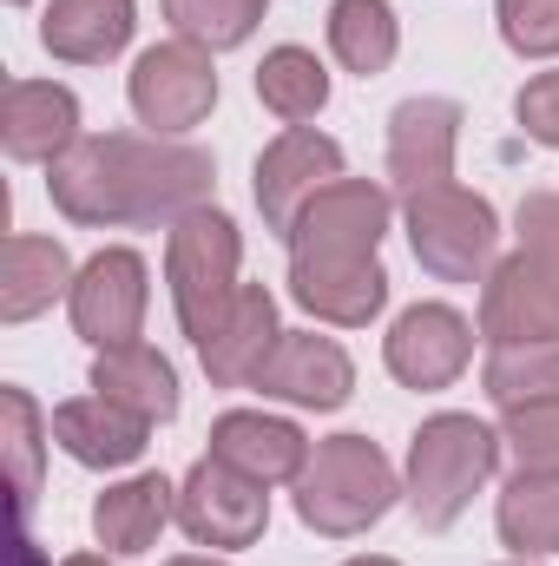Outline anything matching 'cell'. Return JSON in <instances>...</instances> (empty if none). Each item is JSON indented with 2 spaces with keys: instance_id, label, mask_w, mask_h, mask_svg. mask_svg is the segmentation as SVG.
<instances>
[{
  "instance_id": "6da1fadb",
  "label": "cell",
  "mask_w": 559,
  "mask_h": 566,
  "mask_svg": "<svg viewBox=\"0 0 559 566\" xmlns=\"http://www.w3.org/2000/svg\"><path fill=\"white\" fill-rule=\"evenodd\" d=\"M218 185L211 151L178 139H80L46 165V191L73 224H178L204 211Z\"/></svg>"
},
{
  "instance_id": "7a4b0ae2",
  "label": "cell",
  "mask_w": 559,
  "mask_h": 566,
  "mask_svg": "<svg viewBox=\"0 0 559 566\" xmlns=\"http://www.w3.org/2000/svg\"><path fill=\"white\" fill-rule=\"evenodd\" d=\"M395 468L389 454L369 441V434H329L309 448V468L296 474V514L303 527L329 534V541H349L362 527H376L389 507H395Z\"/></svg>"
},
{
  "instance_id": "3957f363",
  "label": "cell",
  "mask_w": 559,
  "mask_h": 566,
  "mask_svg": "<svg viewBox=\"0 0 559 566\" xmlns=\"http://www.w3.org/2000/svg\"><path fill=\"white\" fill-rule=\"evenodd\" d=\"M500 468V434L474 416H434L409 441V507L428 534L454 527L461 507L494 481Z\"/></svg>"
},
{
  "instance_id": "277c9868",
  "label": "cell",
  "mask_w": 559,
  "mask_h": 566,
  "mask_svg": "<svg viewBox=\"0 0 559 566\" xmlns=\"http://www.w3.org/2000/svg\"><path fill=\"white\" fill-rule=\"evenodd\" d=\"M238 258H244V244H238V224L224 211L204 205V211L171 224V238H165V283H171V310H178L191 343H204L218 329V316L231 310Z\"/></svg>"
},
{
  "instance_id": "5b68a950",
  "label": "cell",
  "mask_w": 559,
  "mask_h": 566,
  "mask_svg": "<svg viewBox=\"0 0 559 566\" xmlns=\"http://www.w3.org/2000/svg\"><path fill=\"white\" fill-rule=\"evenodd\" d=\"M409 244L415 264L441 283H487L494 271V244H500V218L487 198L461 191V185H434L409 198Z\"/></svg>"
},
{
  "instance_id": "8992f818",
  "label": "cell",
  "mask_w": 559,
  "mask_h": 566,
  "mask_svg": "<svg viewBox=\"0 0 559 566\" xmlns=\"http://www.w3.org/2000/svg\"><path fill=\"white\" fill-rule=\"evenodd\" d=\"M126 99L139 113V126H151V139H178L191 126H204V113L218 106V73H211V53L191 46V40H165L139 53L133 80H126Z\"/></svg>"
},
{
  "instance_id": "52a82bcc",
  "label": "cell",
  "mask_w": 559,
  "mask_h": 566,
  "mask_svg": "<svg viewBox=\"0 0 559 566\" xmlns=\"http://www.w3.org/2000/svg\"><path fill=\"white\" fill-rule=\"evenodd\" d=\"M382 231H389V191L369 178H336L303 205L283 244L289 258H376Z\"/></svg>"
},
{
  "instance_id": "ba28073f",
  "label": "cell",
  "mask_w": 559,
  "mask_h": 566,
  "mask_svg": "<svg viewBox=\"0 0 559 566\" xmlns=\"http://www.w3.org/2000/svg\"><path fill=\"white\" fill-rule=\"evenodd\" d=\"M178 527L198 547H257L271 527V494L224 461H198L178 488Z\"/></svg>"
},
{
  "instance_id": "9c48e42d",
  "label": "cell",
  "mask_w": 559,
  "mask_h": 566,
  "mask_svg": "<svg viewBox=\"0 0 559 566\" xmlns=\"http://www.w3.org/2000/svg\"><path fill=\"white\" fill-rule=\"evenodd\" d=\"M73 303V329L93 343V349H119V343H139L145 303H151V283H145V258L139 251H99L86 258V271L66 290Z\"/></svg>"
},
{
  "instance_id": "30bf717a",
  "label": "cell",
  "mask_w": 559,
  "mask_h": 566,
  "mask_svg": "<svg viewBox=\"0 0 559 566\" xmlns=\"http://www.w3.org/2000/svg\"><path fill=\"white\" fill-rule=\"evenodd\" d=\"M481 336L494 349L507 343H559V277L534 258L514 251L481 283Z\"/></svg>"
},
{
  "instance_id": "8fae6325",
  "label": "cell",
  "mask_w": 559,
  "mask_h": 566,
  "mask_svg": "<svg viewBox=\"0 0 559 566\" xmlns=\"http://www.w3.org/2000/svg\"><path fill=\"white\" fill-rule=\"evenodd\" d=\"M251 389L271 402H296V409H342L356 389V363L342 356V343L316 329H283L264 369L251 376Z\"/></svg>"
},
{
  "instance_id": "7c38bea8",
  "label": "cell",
  "mask_w": 559,
  "mask_h": 566,
  "mask_svg": "<svg viewBox=\"0 0 559 566\" xmlns=\"http://www.w3.org/2000/svg\"><path fill=\"white\" fill-rule=\"evenodd\" d=\"M342 178V145L323 139V133H309V126H289L277 145H264V158H257V211H264V224L289 238V224L303 218V205L323 191V185H336Z\"/></svg>"
},
{
  "instance_id": "4fadbf2b",
  "label": "cell",
  "mask_w": 559,
  "mask_h": 566,
  "mask_svg": "<svg viewBox=\"0 0 559 566\" xmlns=\"http://www.w3.org/2000/svg\"><path fill=\"white\" fill-rule=\"evenodd\" d=\"M382 356H389L395 382H409V389H447L467 369V356H474V329L447 303H415V310L395 316Z\"/></svg>"
},
{
  "instance_id": "5bb4252c",
  "label": "cell",
  "mask_w": 559,
  "mask_h": 566,
  "mask_svg": "<svg viewBox=\"0 0 559 566\" xmlns=\"http://www.w3.org/2000/svg\"><path fill=\"white\" fill-rule=\"evenodd\" d=\"M454 139H461V106L454 99H402L389 119V178L402 198L454 185Z\"/></svg>"
},
{
  "instance_id": "9a60e30c",
  "label": "cell",
  "mask_w": 559,
  "mask_h": 566,
  "mask_svg": "<svg viewBox=\"0 0 559 566\" xmlns=\"http://www.w3.org/2000/svg\"><path fill=\"white\" fill-rule=\"evenodd\" d=\"M0 145L20 165H53L80 145V99L53 80H7L0 93Z\"/></svg>"
},
{
  "instance_id": "2e32d148",
  "label": "cell",
  "mask_w": 559,
  "mask_h": 566,
  "mask_svg": "<svg viewBox=\"0 0 559 566\" xmlns=\"http://www.w3.org/2000/svg\"><path fill=\"white\" fill-rule=\"evenodd\" d=\"M277 296L264 283H238L231 310L218 316V329L198 343V363L218 389H251V376L264 369V356L277 349Z\"/></svg>"
},
{
  "instance_id": "e0dca14e",
  "label": "cell",
  "mask_w": 559,
  "mask_h": 566,
  "mask_svg": "<svg viewBox=\"0 0 559 566\" xmlns=\"http://www.w3.org/2000/svg\"><path fill=\"white\" fill-rule=\"evenodd\" d=\"M211 461L238 468L244 481L257 488H277V481H296L309 468V441L303 428L283 422V416H264V409H231L211 422Z\"/></svg>"
},
{
  "instance_id": "ac0fdd59",
  "label": "cell",
  "mask_w": 559,
  "mask_h": 566,
  "mask_svg": "<svg viewBox=\"0 0 559 566\" xmlns=\"http://www.w3.org/2000/svg\"><path fill=\"white\" fill-rule=\"evenodd\" d=\"M289 296L342 329H362L389 303V271L376 258H289Z\"/></svg>"
},
{
  "instance_id": "d6986e66",
  "label": "cell",
  "mask_w": 559,
  "mask_h": 566,
  "mask_svg": "<svg viewBox=\"0 0 559 566\" xmlns=\"http://www.w3.org/2000/svg\"><path fill=\"white\" fill-rule=\"evenodd\" d=\"M151 422H139L133 409L106 402V396H80L53 409V441L80 461V468H133L145 454Z\"/></svg>"
},
{
  "instance_id": "ffe728a7",
  "label": "cell",
  "mask_w": 559,
  "mask_h": 566,
  "mask_svg": "<svg viewBox=\"0 0 559 566\" xmlns=\"http://www.w3.org/2000/svg\"><path fill=\"white\" fill-rule=\"evenodd\" d=\"M139 27V7L133 0H53L46 20H40V40L53 60H73V66H106L113 53H126Z\"/></svg>"
},
{
  "instance_id": "44dd1931",
  "label": "cell",
  "mask_w": 559,
  "mask_h": 566,
  "mask_svg": "<svg viewBox=\"0 0 559 566\" xmlns=\"http://www.w3.org/2000/svg\"><path fill=\"white\" fill-rule=\"evenodd\" d=\"M93 389L119 409H133L139 422H171L178 416V376L171 363L151 349V343H119V349H99L93 363Z\"/></svg>"
},
{
  "instance_id": "7402d4cb",
  "label": "cell",
  "mask_w": 559,
  "mask_h": 566,
  "mask_svg": "<svg viewBox=\"0 0 559 566\" xmlns=\"http://www.w3.org/2000/svg\"><path fill=\"white\" fill-rule=\"evenodd\" d=\"M171 481L165 474H133V481H119V488H106L99 494V507H93V534H99V547L106 554H145L151 541H158V527L171 521Z\"/></svg>"
},
{
  "instance_id": "603a6c76",
  "label": "cell",
  "mask_w": 559,
  "mask_h": 566,
  "mask_svg": "<svg viewBox=\"0 0 559 566\" xmlns=\"http://www.w3.org/2000/svg\"><path fill=\"white\" fill-rule=\"evenodd\" d=\"M73 264H66V251L53 244V238H27V231H13L7 238V258H0V316L7 323H27V316H40L60 290H73Z\"/></svg>"
},
{
  "instance_id": "cb8c5ba5",
  "label": "cell",
  "mask_w": 559,
  "mask_h": 566,
  "mask_svg": "<svg viewBox=\"0 0 559 566\" xmlns=\"http://www.w3.org/2000/svg\"><path fill=\"white\" fill-rule=\"evenodd\" d=\"M329 46H336V60H342L356 80L389 73V60H395V46H402L395 7H389V0H336V7H329Z\"/></svg>"
},
{
  "instance_id": "d4e9b609",
  "label": "cell",
  "mask_w": 559,
  "mask_h": 566,
  "mask_svg": "<svg viewBox=\"0 0 559 566\" xmlns=\"http://www.w3.org/2000/svg\"><path fill=\"white\" fill-rule=\"evenodd\" d=\"M257 99L277 113L283 126H309L329 106V73L309 46H271L257 66Z\"/></svg>"
},
{
  "instance_id": "484cf974",
  "label": "cell",
  "mask_w": 559,
  "mask_h": 566,
  "mask_svg": "<svg viewBox=\"0 0 559 566\" xmlns=\"http://www.w3.org/2000/svg\"><path fill=\"white\" fill-rule=\"evenodd\" d=\"M500 541L520 560L559 554V474H514L500 494Z\"/></svg>"
},
{
  "instance_id": "4316f807",
  "label": "cell",
  "mask_w": 559,
  "mask_h": 566,
  "mask_svg": "<svg viewBox=\"0 0 559 566\" xmlns=\"http://www.w3.org/2000/svg\"><path fill=\"white\" fill-rule=\"evenodd\" d=\"M487 402L520 409V402H547L559 396V343H507L487 356Z\"/></svg>"
},
{
  "instance_id": "83f0119b",
  "label": "cell",
  "mask_w": 559,
  "mask_h": 566,
  "mask_svg": "<svg viewBox=\"0 0 559 566\" xmlns=\"http://www.w3.org/2000/svg\"><path fill=\"white\" fill-rule=\"evenodd\" d=\"M165 20L178 40L204 46V53H224V46H244L264 20V0H165Z\"/></svg>"
},
{
  "instance_id": "f1b7e54d",
  "label": "cell",
  "mask_w": 559,
  "mask_h": 566,
  "mask_svg": "<svg viewBox=\"0 0 559 566\" xmlns=\"http://www.w3.org/2000/svg\"><path fill=\"white\" fill-rule=\"evenodd\" d=\"M500 448L514 454V474H559V396L500 409Z\"/></svg>"
},
{
  "instance_id": "f546056e",
  "label": "cell",
  "mask_w": 559,
  "mask_h": 566,
  "mask_svg": "<svg viewBox=\"0 0 559 566\" xmlns=\"http://www.w3.org/2000/svg\"><path fill=\"white\" fill-rule=\"evenodd\" d=\"M0 409H7V461H13V514L27 521L40 494V409L27 389H0Z\"/></svg>"
},
{
  "instance_id": "4dcf8cb0",
  "label": "cell",
  "mask_w": 559,
  "mask_h": 566,
  "mask_svg": "<svg viewBox=\"0 0 559 566\" xmlns=\"http://www.w3.org/2000/svg\"><path fill=\"white\" fill-rule=\"evenodd\" d=\"M500 40L520 60H559V0H500Z\"/></svg>"
},
{
  "instance_id": "1f68e13d",
  "label": "cell",
  "mask_w": 559,
  "mask_h": 566,
  "mask_svg": "<svg viewBox=\"0 0 559 566\" xmlns=\"http://www.w3.org/2000/svg\"><path fill=\"white\" fill-rule=\"evenodd\" d=\"M520 251H534L559 277V191H527L520 198Z\"/></svg>"
},
{
  "instance_id": "d6a6232c",
  "label": "cell",
  "mask_w": 559,
  "mask_h": 566,
  "mask_svg": "<svg viewBox=\"0 0 559 566\" xmlns=\"http://www.w3.org/2000/svg\"><path fill=\"white\" fill-rule=\"evenodd\" d=\"M514 113H520V126H527V139L534 145H559V73L527 80L520 99H514Z\"/></svg>"
},
{
  "instance_id": "836d02e7",
  "label": "cell",
  "mask_w": 559,
  "mask_h": 566,
  "mask_svg": "<svg viewBox=\"0 0 559 566\" xmlns=\"http://www.w3.org/2000/svg\"><path fill=\"white\" fill-rule=\"evenodd\" d=\"M13 566H46L40 547H33V534H27V521H20V534H13Z\"/></svg>"
},
{
  "instance_id": "e575fe53",
  "label": "cell",
  "mask_w": 559,
  "mask_h": 566,
  "mask_svg": "<svg viewBox=\"0 0 559 566\" xmlns=\"http://www.w3.org/2000/svg\"><path fill=\"white\" fill-rule=\"evenodd\" d=\"M165 566H224V560H204V554H184V560H165Z\"/></svg>"
},
{
  "instance_id": "d590c367",
  "label": "cell",
  "mask_w": 559,
  "mask_h": 566,
  "mask_svg": "<svg viewBox=\"0 0 559 566\" xmlns=\"http://www.w3.org/2000/svg\"><path fill=\"white\" fill-rule=\"evenodd\" d=\"M60 566H106L99 554H73V560H60Z\"/></svg>"
},
{
  "instance_id": "8d00e7d4",
  "label": "cell",
  "mask_w": 559,
  "mask_h": 566,
  "mask_svg": "<svg viewBox=\"0 0 559 566\" xmlns=\"http://www.w3.org/2000/svg\"><path fill=\"white\" fill-rule=\"evenodd\" d=\"M349 566H395V560H376V554H369V560H349Z\"/></svg>"
},
{
  "instance_id": "74e56055",
  "label": "cell",
  "mask_w": 559,
  "mask_h": 566,
  "mask_svg": "<svg viewBox=\"0 0 559 566\" xmlns=\"http://www.w3.org/2000/svg\"><path fill=\"white\" fill-rule=\"evenodd\" d=\"M13 7H27V0H13Z\"/></svg>"
}]
</instances>
